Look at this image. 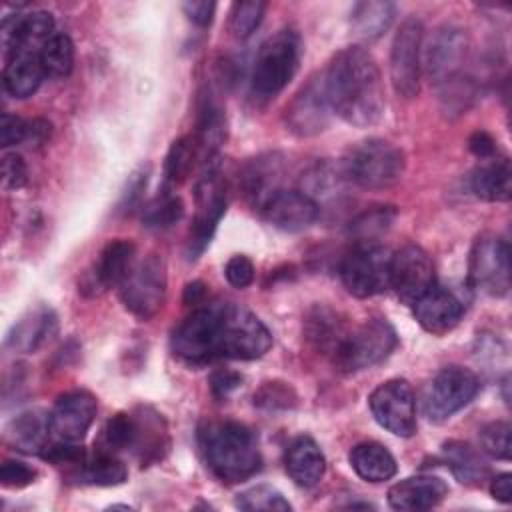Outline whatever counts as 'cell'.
Here are the masks:
<instances>
[{
	"instance_id": "36",
	"label": "cell",
	"mask_w": 512,
	"mask_h": 512,
	"mask_svg": "<svg viewBox=\"0 0 512 512\" xmlns=\"http://www.w3.org/2000/svg\"><path fill=\"white\" fill-rule=\"evenodd\" d=\"M236 508L246 512H288L292 510L290 502L282 496L280 490L268 484H256L246 488L236 496Z\"/></svg>"
},
{
	"instance_id": "45",
	"label": "cell",
	"mask_w": 512,
	"mask_h": 512,
	"mask_svg": "<svg viewBox=\"0 0 512 512\" xmlns=\"http://www.w3.org/2000/svg\"><path fill=\"white\" fill-rule=\"evenodd\" d=\"M26 128H28L26 120H22L20 116L4 112L2 120H0V144L4 148L22 144L26 140Z\"/></svg>"
},
{
	"instance_id": "24",
	"label": "cell",
	"mask_w": 512,
	"mask_h": 512,
	"mask_svg": "<svg viewBox=\"0 0 512 512\" xmlns=\"http://www.w3.org/2000/svg\"><path fill=\"white\" fill-rule=\"evenodd\" d=\"M58 328L54 310L40 306L30 310L24 318H20L12 332L8 334V346L18 352H36L44 342H48Z\"/></svg>"
},
{
	"instance_id": "6",
	"label": "cell",
	"mask_w": 512,
	"mask_h": 512,
	"mask_svg": "<svg viewBox=\"0 0 512 512\" xmlns=\"http://www.w3.org/2000/svg\"><path fill=\"white\" fill-rule=\"evenodd\" d=\"M272 346V334L266 324L246 308L220 302L218 358L256 360Z\"/></svg>"
},
{
	"instance_id": "28",
	"label": "cell",
	"mask_w": 512,
	"mask_h": 512,
	"mask_svg": "<svg viewBox=\"0 0 512 512\" xmlns=\"http://www.w3.org/2000/svg\"><path fill=\"white\" fill-rule=\"evenodd\" d=\"M394 4L388 0L356 2L350 12V30L360 40L380 38L394 20Z\"/></svg>"
},
{
	"instance_id": "11",
	"label": "cell",
	"mask_w": 512,
	"mask_h": 512,
	"mask_svg": "<svg viewBox=\"0 0 512 512\" xmlns=\"http://www.w3.org/2000/svg\"><path fill=\"white\" fill-rule=\"evenodd\" d=\"M468 280L490 296H506L510 290V248L494 236L482 234L474 240L468 258Z\"/></svg>"
},
{
	"instance_id": "13",
	"label": "cell",
	"mask_w": 512,
	"mask_h": 512,
	"mask_svg": "<svg viewBox=\"0 0 512 512\" xmlns=\"http://www.w3.org/2000/svg\"><path fill=\"white\" fill-rule=\"evenodd\" d=\"M374 420L388 432L400 438H410L416 432V400L412 386L402 378L382 382L368 398Z\"/></svg>"
},
{
	"instance_id": "51",
	"label": "cell",
	"mask_w": 512,
	"mask_h": 512,
	"mask_svg": "<svg viewBox=\"0 0 512 512\" xmlns=\"http://www.w3.org/2000/svg\"><path fill=\"white\" fill-rule=\"evenodd\" d=\"M28 128H26V144H34L40 146L50 138V122L42 120V118H34V120H26Z\"/></svg>"
},
{
	"instance_id": "22",
	"label": "cell",
	"mask_w": 512,
	"mask_h": 512,
	"mask_svg": "<svg viewBox=\"0 0 512 512\" xmlns=\"http://www.w3.org/2000/svg\"><path fill=\"white\" fill-rule=\"evenodd\" d=\"M288 476L302 488L316 486L326 470L320 446L310 436H298L290 442L284 456Z\"/></svg>"
},
{
	"instance_id": "1",
	"label": "cell",
	"mask_w": 512,
	"mask_h": 512,
	"mask_svg": "<svg viewBox=\"0 0 512 512\" xmlns=\"http://www.w3.org/2000/svg\"><path fill=\"white\" fill-rule=\"evenodd\" d=\"M324 90L342 120L352 126H372L384 114V88L376 60L360 46L340 50L326 74Z\"/></svg>"
},
{
	"instance_id": "9",
	"label": "cell",
	"mask_w": 512,
	"mask_h": 512,
	"mask_svg": "<svg viewBox=\"0 0 512 512\" xmlns=\"http://www.w3.org/2000/svg\"><path fill=\"white\" fill-rule=\"evenodd\" d=\"M226 212V192L218 178L216 156L206 160L204 174L196 186V216L188 236V258L196 260L210 244L220 218Z\"/></svg>"
},
{
	"instance_id": "27",
	"label": "cell",
	"mask_w": 512,
	"mask_h": 512,
	"mask_svg": "<svg viewBox=\"0 0 512 512\" xmlns=\"http://www.w3.org/2000/svg\"><path fill=\"white\" fill-rule=\"evenodd\" d=\"M352 470L366 482H386L396 474V460L378 442H360L348 454Z\"/></svg>"
},
{
	"instance_id": "39",
	"label": "cell",
	"mask_w": 512,
	"mask_h": 512,
	"mask_svg": "<svg viewBox=\"0 0 512 512\" xmlns=\"http://www.w3.org/2000/svg\"><path fill=\"white\" fill-rule=\"evenodd\" d=\"M266 2L262 0H244L234 2L230 10V32L236 38H248L262 22Z\"/></svg>"
},
{
	"instance_id": "8",
	"label": "cell",
	"mask_w": 512,
	"mask_h": 512,
	"mask_svg": "<svg viewBox=\"0 0 512 512\" xmlns=\"http://www.w3.org/2000/svg\"><path fill=\"white\" fill-rule=\"evenodd\" d=\"M480 390L478 376L462 366L442 368L424 390V414L432 422H444L474 400Z\"/></svg>"
},
{
	"instance_id": "47",
	"label": "cell",
	"mask_w": 512,
	"mask_h": 512,
	"mask_svg": "<svg viewBox=\"0 0 512 512\" xmlns=\"http://www.w3.org/2000/svg\"><path fill=\"white\" fill-rule=\"evenodd\" d=\"M242 384V376L232 370H218L210 376V390L216 400L226 398L232 390H236Z\"/></svg>"
},
{
	"instance_id": "23",
	"label": "cell",
	"mask_w": 512,
	"mask_h": 512,
	"mask_svg": "<svg viewBox=\"0 0 512 512\" xmlns=\"http://www.w3.org/2000/svg\"><path fill=\"white\" fill-rule=\"evenodd\" d=\"M134 264H136V246L124 238L110 240L100 252V258L94 266V272H92L94 284H98L100 288L120 286L132 272Z\"/></svg>"
},
{
	"instance_id": "2",
	"label": "cell",
	"mask_w": 512,
	"mask_h": 512,
	"mask_svg": "<svg viewBox=\"0 0 512 512\" xmlns=\"http://www.w3.org/2000/svg\"><path fill=\"white\" fill-rule=\"evenodd\" d=\"M206 462L222 482H242L260 470L262 458L254 434L240 422H218L202 434Z\"/></svg>"
},
{
	"instance_id": "43",
	"label": "cell",
	"mask_w": 512,
	"mask_h": 512,
	"mask_svg": "<svg viewBox=\"0 0 512 512\" xmlns=\"http://www.w3.org/2000/svg\"><path fill=\"white\" fill-rule=\"evenodd\" d=\"M36 480V470L20 460H4L0 466V482L6 488H24Z\"/></svg>"
},
{
	"instance_id": "4",
	"label": "cell",
	"mask_w": 512,
	"mask_h": 512,
	"mask_svg": "<svg viewBox=\"0 0 512 512\" xmlns=\"http://www.w3.org/2000/svg\"><path fill=\"white\" fill-rule=\"evenodd\" d=\"M396 342V332L384 318H370L352 330H344L330 354L342 372H358L388 358Z\"/></svg>"
},
{
	"instance_id": "26",
	"label": "cell",
	"mask_w": 512,
	"mask_h": 512,
	"mask_svg": "<svg viewBox=\"0 0 512 512\" xmlns=\"http://www.w3.org/2000/svg\"><path fill=\"white\" fill-rule=\"evenodd\" d=\"M38 52H18L8 58L4 68V88L14 98L32 96L44 78Z\"/></svg>"
},
{
	"instance_id": "25",
	"label": "cell",
	"mask_w": 512,
	"mask_h": 512,
	"mask_svg": "<svg viewBox=\"0 0 512 512\" xmlns=\"http://www.w3.org/2000/svg\"><path fill=\"white\" fill-rule=\"evenodd\" d=\"M472 192L486 202H508L512 196V168L508 158H488L470 176Z\"/></svg>"
},
{
	"instance_id": "15",
	"label": "cell",
	"mask_w": 512,
	"mask_h": 512,
	"mask_svg": "<svg viewBox=\"0 0 512 512\" xmlns=\"http://www.w3.org/2000/svg\"><path fill=\"white\" fill-rule=\"evenodd\" d=\"M468 52L466 32L458 26H440L424 50V66L430 80L438 86H452L460 78Z\"/></svg>"
},
{
	"instance_id": "20",
	"label": "cell",
	"mask_w": 512,
	"mask_h": 512,
	"mask_svg": "<svg viewBox=\"0 0 512 512\" xmlns=\"http://www.w3.org/2000/svg\"><path fill=\"white\" fill-rule=\"evenodd\" d=\"M412 306L418 324L434 336H442L454 330L464 314L462 302L450 290L440 288L436 284L426 294H422Z\"/></svg>"
},
{
	"instance_id": "3",
	"label": "cell",
	"mask_w": 512,
	"mask_h": 512,
	"mask_svg": "<svg viewBox=\"0 0 512 512\" xmlns=\"http://www.w3.org/2000/svg\"><path fill=\"white\" fill-rule=\"evenodd\" d=\"M302 42L296 30L282 28L268 36L252 66V90L260 98H272L286 88V84L294 78L300 62Z\"/></svg>"
},
{
	"instance_id": "19",
	"label": "cell",
	"mask_w": 512,
	"mask_h": 512,
	"mask_svg": "<svg viewBox=\"0 0 512 512\" xmlns=\"http://www.w3.org/2000/svg\"><path fill=\"white\" fill-rule=\"evenodd\" d=\"M284 120L296 136L320 134L330 120V104L324 90V78H312L286 106Z\"/></svg>"
},
{
	"instance_id": "33",
	"label": "cell",
	"mask_w": 512,
	"mask_h": 512,
	"mask_svg": "<svg viewBox=\"0 0 512 512\" xmlns=\"http://www.w3.org/2000/svg\"><path fill=\"white\" fill-rule=\"evenodd\" d=\"M396 220L394 206H376L372 210L362 212L350 222V234L358 244H376L382 234L390 230Z\"/></svg>"
},
{
	"instance_id": "18",
	"label": "cell",
	"mask_w": 512,
	"mask_h": 512,
	"mask_svg": "<svg viewBox=\"0 0 512 512\" xmlns=\"http://www.w3.org/2000/svg\"><path fill=\"white\" fill-rule=\"evenodd\" d=\"M258 210L262 218L274 228L298 232L316 220L318 202L304 190L278 188L258 204Z\"/></svg>"
},
{
	"instance_id": "42",
	"label": "cell",
	"mask_w": 512,
	"mask_h": 512,
	"mask_svg": "<svg viewBox=\"0 0 512 512\" xmlns=\"http://www.w3.org/2000/svg\"><path fill=\"white\" fill-rule=\"evenodd\" d=\"M28 182V168L20 154L8 152L2 158V188L18 190Z\"/></svg>"
},
{
	"instance_id": "16",
	"label": "cell",
	"mask_w": 512,
	"mask_h": 512,
	"mask_svg": "<svg viewBox=\"0 0 512 512\" xmlns=\"http://www.w3.org/2000/svg\"><path fill=\"white\" fill-rule=\"evenodd\" d=\"M434 286V264L428 252L406 244L390 256V288L406 304H414Z\"/></svg>"
},
{
	"instance_id": "10",
	"label": "cell",
	"mask_w": 512,
	"mask_h": 512,
	"mask_svg": "<svg viewBox=\"0 0 512 512\" xmlns=\"http://www.w3.org/2000/svg\"><path fill=\"white\" fill-rule=\"evenodd\" d=\"M220 302L196 308L172 336L174 354L188 364H206L218 358Z\"/></svg>"
},
{
	"instance_id": "50",
	"label": "cell",
	"mask_w": 512,
	"mask_h": 512,
	"mask_svg": "<svg viewBox=\"0 0 512 512\" xmlns=\"http://www.w3.org/2000/svg\"><path fill=\"white\" fill-rule=\"evenodd\" d=\"M490 494L504 504L512 502V474L504 472L490 480Z\"/></svg>"
},
{
	"instance_id": "14",
	"label": "cell",
	"mask_w": 512,
	"mask_h": 512,
	"mask_svg": "<svg viewBox=\"0 0 512 512\" xmlns=\"http://www.w3.org/2000/svg\"><path fill=\"white\" fill-rule=\"evenodd\" d=\"M424 26L418 18H406L390 50V80L402 98H414L420 92V54H422Z\"/></svg>"
},
{
	"instance_id": "38",
	"label": "cell",
	"mask_w": 512,
	"mask_h": 512,
	"mask_svg": "<svg viewBox=\"0 0 512 512\" xmlns=\"http://www.w3.org/2000/svg\"><path fill=\"white\" fill-rule=\"evenodd\" d=\"M136 444V416L134 414H116L112 416L102 430L104 452H120L134 448Z\"/></svg>"
},
{
	"instance_id": "35",
	"label": "cell",
	"mask_w": 512,
	"mask_h": 512,
	"mask_svg": "<svg viewBox=\"0 0 512 512\" xmlns=\"http://www.w3.org/2000/svg\"><path fill=\"white\" fill-rule=\"evenodd\" d=\"M224 138V114L222 108L212 100L204 98L198 112V144L208 152L206 160L214 158V150Z\"/></svg>"
},
{
	"instance_id": "31",
	"label": "cell",
	"mask_w": 512,
	"mask_h": 512,
	"mask_svg": "<svg viewBox=\"0 0 512 512\" xmlns=\"http://www.w3.org/2000/svg\"><path fill=\"white\" fill-rule=\"evenodd\" d=\"M40 64L50 78H64L74 68V44L68 34L54 32L40 50Z\"/></svg>"
},
{
	"instance_id": "40",
	"label": "cell",
	"mask_w": 512,
	"mask_h": 512,
	"mask_svg": "<svg viewBox=\"0 0 512 512\" xmlns=\"http://www.w3.org/2000/svg\"><path fill=\"white\" fill-rule=\"evenodd\" d=\"M510 434H512V428L508 422L504 420L490 422L480 430V446L488 456L498 460H508L512 450Z\"/></svg>"
},
{
	"instance_id": "52",
	"label": "cell",
	"mask_w": 512,
	"mask_h": 512,
	"mask_svg": "<svg viewBox=\"0 0 512 512\" xmlns=\"http://www.w3.org/2000/svg\"><path fill=\"white\" fill-rule=\"evenodd\" d=\"M204 284L202 282H192L184 290V302L186 304H200L204 298Z\"/></svg>"
},
{
	"instance_id": "34",
	"label": "cell",
	"mask_w": 512,
	"mask_h": 512,
	"mask_svg": "<svg viewBox=\"0 0 512 512\" xmlns=\"http://www.w3.org/2000/svg\"><path fill=\"white\" fill-rule=\"evenodd\" d=\"M184 216V204L180 196L168 190L160 192L142 208V226L150 230H166Z\"/></svg>"
},
{
	"instance_id": "41",
	"label": "cell",
	"mask_w": 512,
	"mask_h": 512,
	"mask_svg": "<svg viewBox=\"0 0 512 512\" xmlns=\"http://www.w3.org/2000/svg\"><path fill=\"white\" fill-rule=\"evenodd\" d=\"M296 396L292 388L284 382H266L256 394L254 404L266 410H286L294 404Z\"/></svg>"
},
{
	"instance_id": "46",
	"label": "cell",
	"mask_w": 512,
	"mask_h": 512,
	"mask_svg": "<svg viewBox=\"0 0 512 512\" xmlns=\"http://www.w3.org/2000/svg\"><path fill=\"white\" fill-rule=\"evenodd\" d=\"M146 180H148V168H140L136 170L128 182H126V190L122 192V200H120V210H132L140 196H142V190L146 188Z\"/></svg>"
},
{
	"instance_id": "32",
	"label": "cell",
	"mask_w": 512,
	"mask_h": 512,
	"mask_svg": "<svg viewBox=\"0 0 512 512\" xmlns=\"http://www.w3.org/2000/svg\"><path fill=\"white\" fill-rule=\"evenodd\" d=\"M126 466L112 452H98L94 458L84 460L80 480L92 486H118L126 480Z\"/></svg>"
},
{
	"instance_id": "21",
	"label": "cell",
	"mask_w": 512,
	"mask_h": 512,
	"mask_svg": "<svg viewBox=\"0 0 512 512\" xmlns=\"http://www.w3.org/2000/svg\"><path fill=\"white\" fill-rule=\"evenodd\" d=\"M448 494V486L442 478L432 474L408 476L388 490V504L394 510L418 512L438 506Z\"/></svg>"
},
{
	"instance_id": "7",
	"label": "cell",
	"mask_w": 512,
	"mask_h": 512,
	"mask_svg": "<svg viewBox=\"0 0 512 512\" xmlns=\"http://www.w3.org/2000/svg\"><path fill=\"white\" fill-rule=\"evenodd\" d=\"M390 256L380 244H358L340 264L344 288L356 298H370L390 288Z\"/></svg>"
},
{
	"instance_id": "5",
	"label": "cell",
	"mask_w": 512,
	"mask_h": 512,
	"mask_svg": "<svg viewBox=\"0 0 512 512\" xmlns=\"http://www.w3.org/2000/svg\"><path fill=\"white\" fill-rule=\"evenodd\" d=\"M344 174L368 190L388 188L404 174V154L388 140L368 138L348 150Z\"/></svg>"
},
{
	"instance_id": "44",
	"label": "cell",
	"mask_w": 512,
	"mask_h": 512,
	"mask_svg": "<svg viewBox=\"0 0 512 512\" xmlns=\"http://www.w3.org/2000/svg\"><path fill=\"white\" fill-rule=\"evenodd\" d=\"M226 280L234 286V288H246L252 284L254 280V264L248 256L244 254H236L226 262L224 268Z\"/></svg>"
},
{
	"instance_id": "29",
	"label": "cell",
	"mask_w": 512,
	"mask_h": 512,
	"mask_svg": "<svg viewBox=\"0 0 512 512\" xmlns=\"http://www.w3.org/2000/svg\"><path fill=\"white\" fill-rule=\"evenodd\" d=\"M444 460L458 482L468 486H478L488 478V464L476 448L466 442H446L442 448Z\"/></svg>"
},
{
	"instance_id": "17",
	"label": "cell",
	"mask_w": 512,
	"mask_h": 512,
	"mask_svg": "<svg viewBox=\"0 0 512 512\" xmlns=\"http://www.w3.org/2000/svg\"><path fill=\"white\" fill-rule=\"evenodd\" d=\"M96 398L86 390L62 394L48 414L50 436L58 442H80L96 418Z\"/></svg>"
},
{
	"instance_id": "30",
	"label": "cell",
	"mask_w": 512,
	"mask_h": 512,
	"mask_svg": "<svg viewBox=\"0 0 512 512\" xmlns=\"http://www.w3.org/2000/svg\"><path fill=\"white\" fill-rule=\"evenodd\" d=\"M6 436L22 452H40L50 436L48 416H42L38 410L22 412L8 424Z\"/></svg>"
},
{
	"instance_id": "37",
	"label": "cell",
	"mask_w": 512,
	"mask_h": 512,
	"mask_svg": "<svg viewBox=\"0 0 512 512\" xmlns=\"http://www.w3.org/2000/svg\"><path fill=\"white\" fill-rule=\"evenodd\" d=\"M196 158V144L192 138L182 136L172 142L166 162H164V176L168 184H180L188 178Z\"/></svg>"
},
{
	"instance_id": "12",
	"label": "cell",
	"mask_w": 512,
	"mask_h": 512,
	"mask_svg": "<svg viewBox=\"0 0 512 512\" xmlns=\"http://www.w3.org/2000/svg\"><path fill=\"white\" fill-rule=\"evenodd\" d=\"M124 306L140 320L152 318L164 304L166 266L156 254L134 264L128 278L118 286Z\"/></svg>"
},
{
	"instance_id": "49",
	"label": "cell",
	"mask_w": 512,
	"mask_h": 512,
	"mask_svg": "<svg viewBox=\"0 0 512 512\" xmlns=\"http://www.w3.org/2000/svg\"><path fill=\"white\" fill-rule=\"evenodd\" d=\"M468 146H470V152H472L474 156H478L480 160L494 158V154H496V142H494V138H492L488 132H484V130L474 132V134L470 136V140H468Z\"/></svg>"
},
{
	"instance_id": "48",
	"label": "cell",
	"mask_w": 512,
	"mask_h": 512,
	"mask_svg": "<svg viewBox=\"0 0 512 512\" xmlns=\"http://www.w3.org/2000/svg\"><path fill=\"white\" fill-rule=\"evenodd\" d=\"M182 10L188 16V20L194 22L196 26H208L214 18L216 4L208 0H190L182 4Z\"/></svg>"
}]
</instances>
